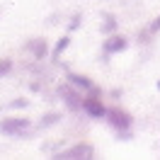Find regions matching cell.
Wrapping results in <instances>:
<instances>
[{
    "mask_svg": "<svg viewBox=\"0 0 160 160\" xmlns=\"http://www.w3.org/2000/svg\"><path fill=\"white\" fill-rule=\"evenodd\" d=\"M32 131L29 119L24 117H10V119H0V133L5 136H27Z\"/></svg>",
    "mask_w": 160,
    "mask_h": 160,
    "instance_id": "cell-2",
    "label": "cell"
},
{
    "mask_svg": "<svg viewBox=\"0 0 160 160\" xmlns=\"http://www.w3.org/2000/svg\"><path fill=\"white\" fill-rule=\"evenodd\" d=\"M104 117H107L109 126L119 133L121 138H129V136H131L129 129H131V121H133V119H131V114L126 109H121V107H109Z\"/></svg>",
    "mask_w": 160,
    "mask_h": 160,
    "instance_id": "cell-1",
    "label": "cell"
},
{
    "mask_svg": "<svg viewBox=\"0 0 160 160\" xmlns=\"http://www.w3.org/2000/svg\"><path fill=\"white\" fill-rule=\"evenodd\" d=\"M27 49H29L37 58H44V53H46V41H44V39H34V41L27 44Z\"/></svg>",
    "mask_w": 160,
    "mask_h": 160,
    "instance_id": "cell-8",
    "label": "cell"
},
{
    "mask_svg": "<svg viewBox=\"0 0 160 160\" xmlns=\"http://www.w3.org/2000/svg\"><path fill=\"white\" fill-rule=\"evenodd\" d=\"M92 155H95V148H92L90 143H75V146L56 153V160H82V158L88 160Z\"/></svg>",
    "mask_w": 160,
    "mask_h": 160,
    "instance_id": "cell-3",
    "label": "cell"
},
{
    "mask_svg": "<svg viewBox=\"0 0 160 160\" xmlns=\"http://www.w3.org/2000/svg\"><path fill=\"white\" fill-rule=\"evenodd\" d=\"M58 119H61V114H56V112H51V114H46V117L41 119V126H51V124H56Z\"/></svg>",
    "mask_w": 160,
    "mask_h": 160,
    "instance_id": "cell-11",
    "label": "cell"
},
{
    "mask_svg": "<svg viewBox=\"0 0 160 160\" xmlns=\"http://www.w3.org/2000/svg\"><path fill=\"white\" fill-rule=\"evenodd\" d=\"M82 109L88 112L90 117H95V119H102V117L107 114V107L102 104V100L97 97V95H88V97H82Z\"/></svg>",
    "mask_w": 160,
    "mask_h": 160,
    "instance_id": "cell-4",
    "label": "cell"
},
{
    "mask_svg": "<svg viewBox=\"0 0 160 160\" xmlns=\"http://www.w3.org/2000/svg\"><path fill=\"white\" fill-rule=\"evenodd\" d=\"M70 44V37L66 34V37H61L58 39V44H56V49H53V58H61V53L66 51V46Z\"/></svg>",
    "mask_w": 160,
    "mask_h": 160,
    "instance_id": "cell-10",
    "label": "cell"
},
{
    "mask_svg": "<svg viewBox=\"0 0 160 160\" xmlns=\"http://www.w3.org/2000/svg\"><path fill=\"white\" fill-rule=\"evenodd\" d=\"M10 70H12V61L10 58H2V61H0V78H2V75H8Z\"/></svg>",
    "mask_w": 160,
    "mask_h": 160,
    "instance_id": "cell-12",
    "label": "cell"
},
{
    "mask_svg": "<svg viewBox=\"0 0 160 160\" xmlns=\"http://www.w3.org/2000/svg\"><path fill=\"white\" fill-rule=\"evenodd\" d=\"M158 32H160V15L150 22V27H148V34H158Z\"/></svg>",
    "mask_w": 160,
    "mask_h": 160,
    "instance_id": "cell-13",
    "label": "cell"
},
{
    "mask_svg": "<svg viewBox=\"0 0 160 160\" xmlns=\"http://www.w3.org/2000/svg\"><path fill=\"white\" fill-rule=\"evenodd\" d=\"M58 95L63 97V102H66L73 112L82 109V95H78V92L73 90V82H70V85H61V88H58Z\"/></svg>",
    "mask_w": 160,
    "mask_h": 160,
    "instance_id": "cell-5",
    "label": "cell"
},
{
    "mask_svg": "<svg viewBox=\"0 0 160 160\" xmlns=\"http://www.w3.org/2000/svg\"><path fill=\"white\" fill-rule=\"evenodd\" d=\"M80 27V15H75V17H73V20H70V24H68V29L73 32V29H78Z\"/></svg>",
    "mask_w": 160,
    "mask_h": 160,
    "instance_id": "cell-15",
    "label": "cell"
},
{
    "mask_svg": "<svg viewBox=\"0 0 160 160\" xmlns=\"http://www.w3.org/2000/svg\"><path fill=\"white\" fill-rule=\"evenodd\" d=\"M68 80L75 85V88H82V90H95V85H92V80L88 75H78V73H68Z\"/></svg>",
    "mask_w": 160,
    "mask_h": 160,
    "instance_id": "cell-7",
    "label": "cell"
},
{
    "mask_svg": "<svg viewBox=\"0 0 160 160\" xmlns=\"http://www.w3.org/2000/svg\"><path fill=\"white\" fill-rule=\"evenodd\" d=\"M158 90H160V82H158Z\"/></svg>",
    "mask_w": 160,
    "mask_h": 160,
    "instance_id": "cell-16",
    "label": "cell"
},
{
    "mask_svg": "<svg viewBox=\"0 0 160 160\" xmlns=\"http://www.w3.org/2000/svg\"><path fill=\"white\" fill-rule=\"evenodd\" d=\"M27 104H29V102L24 100V97H17L15 102H10V107H12V109H22V107H27Z\"/></svg>",
    "mask_w": 160,
    "mask_h": 160,
    "instance_id": "cell-14",
    "label": "cell"
},
{
    "mask_svg": "<svg viewBox=\"0 0 160 160\" xmlns=\"http://www.w3.org/2000/svg\"><path fill=\"white\" fill-rule=\"evenodd\" d=\"M126 46H129V39L114 34V37H109V39L104 41V53H107V56H112V53H121Z\"/></svg>",
    "mask_w": 160,
    "mask_h": 160,
    "instance_id": "cell-6",
    "label": "cell"
},
{
    "mask_svg": "<svg viewBox=\"0 0 160 160\" xmlns=\"http://www.w3.org/2000/svg\"><path fill=\"white\" fill-rule=\"evenodd\" d=\"M102 32H104V34H114V32H117V17H114V15H104Z\"/></svg>",
    "mask_w": 160,
    "mask_h": 160,
    "instance_id": "cell-9",
    "label": "cell"
}]
</instances>
